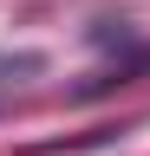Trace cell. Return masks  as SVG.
<instances>
[{
  "mask_svg": "<svg viewBox=\"0 0 150 156\" xmlns=\"http://www.w3.org/2000/svg\"><path fill=\"white\" fill-rule=\"evenodd\" d=\"M118 124H98V130H79V136H46V143H26L20 156H79V150H104V143H118Z\"/></svg>",
  "mask_w": 150,
  "mask_h": 156,
  "instance_id": "1",
  "label": "cell"
}]
</instances>
